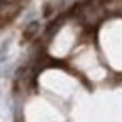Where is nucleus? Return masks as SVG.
I'll list each match as a JSON object with an SVG mask.
<instances>
[{
    "mask_svg": "<svg viewBox=\"0 0 122 122\" xmlns=\"http://www.w3.org/2000/svg\"><path fill=\"white\" fill-rule=\"evenodd\" d=\"M38 28H40V22H38V21L29 22V24H28V26L25 28V30H24V34H22V36H24V40L25 41H30L36 34H37Z\"/></svg>",
    "mask_w": 122,
    "mask_h": 122,
    "instance_id": "obj_1",
    "label": "nucleus"
},
{
    "mask_svg": "<svg viewBox=\"0 0 122 122\" xmlns=\"http://www.w3.org/2000/svg\"><path fill=\"white\" fill-rule=\"evenodd\" d=\"M50 13H51V7H50V4H45V12H43V16L47 17Z\"/></svg>",
    "mask_w": 122,
    "mask_h": 122,
    "instance_id": "obj_2",
    "label": "nucleus"
}]
</instances>
